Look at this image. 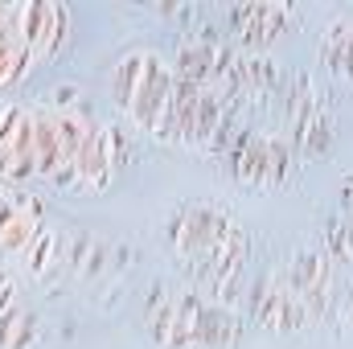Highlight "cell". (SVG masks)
I'll return each mask as SVG.
<instances>
[{
    "label": "cell",
    "instance_id": "7a4b0ae2",
    "mask_svg": "<svg viewBox=\"0 0 353 349\" xmlns=\"http://www.w3.org/2000/svg\"><path fill=\"white\" fill-rule=\"evenodd\" d=\"M140 321L157 349H234L247 333L234 308L214 304L173 279H157L148 288Z\"/></svg>",
    "mask_w": 353,
    "mask_h": 349
},
{
    "label": "cell",
    "instance_id": "277c9868",
    "mask_svg": "<svg viewBox=\"0 0 353 349\" xmlns=\"http://www.w3.org/2000/svg\"><path fill=\"white\" fill-rule=\"evenodd\" d=\"M275 115H279L283 140L296 157L321 161V157L333 152V144H337V107H333V94L321 87L316 74H308V70L283 74Z\"/></svg>",
    "mask_w": 353,
    "mask_h": 349
},
{
    "label": "cell",
    "instance_id": "4fadbf2b",
    "mask_svg": "<svg viewBox=\"0 0 353 349\" xmlns=\"http://www.w3.org/2000/svg\"><path fill=\"white\" fill-rule=\"evenodd\" d=\"M74 235L70 226L46 222L41 235L33 239V247L21 255V271L37 283V288H58L62 275H70V259H74Z\"/></svg>",
    "mask_w": 353,
    "mask_h": 349
},
{
    "label": "cell",
    "instance_id": "8fae6325",
    "mask_svg": "<svg viewBox=\"0 0 353 349\" xmlns=\"http://www.w3.org/2000/svg\"><path fill=\"white\" fill-rule=\"evenodd\" d=\"M288 283H292V292L308 304V312H312V321H321L329 308H333V300H337V263H329L321 255V247H296L288 263H283V271H279Z\"/></svg>",
    "mask_w": 353,
    "mask_h": 349
},
{
    "label": "cell",
    "instance_id": "9a60e30c",
    "mask_svg": "<svg viewBox=\"0 0 353 349\" xmlns=\"http://www.w3.org/2000/svg\"><path fill=\"white\" fill-rule=\"evenodd\" d=\"M41 341H46V329L29 304H12L0 317V349H41Z\"/></svg>",
    "mask_w": 353,
    "mask_h": 349
},
{
    "label": "cell",
    "instance_id": "8992f818",
    "mask_svg": "<svg viewBox=\"0 0 353 349\" xmlns=\"http://www.w3.org/2000/svg\"><path fill=\"white\" fill-rule=\"evenodd\" d=\"M8 21H12V33L25 50V62L29 70L54 62L66 41H70V29H74V12L62 4V0H25V4H8Z\"/></svg>",
    "mask_w": 353,
    "mask_h": 349
},
{
    "label": "cell",
    "instance_id": "e0dca14e",
    "mask_svg": "<svg viewBox=\"0 0 353 349\" xmlns=\"http://www.w3.org/2000/svg\"><path fill=\"white\" fill-rule=\"evenodd\" d=\"M33 70H29V62H25V50H21V41H17V33H12V21H4L0 25V87H17V83H25Z\"/></svg>",
    "mask_w": 353,
    "mask_h": 349
},
{
    "label": "cell",
    "instance_id": "6da1fadb",
    "mask_svg": "<svg viewBox=\"0 0 353 349\" xmlns=\"http://www.w3.org/2000/svg\"><path fill=\"white\" fill-rule=\"evenodd\" d=\"M165 251L193 292L234 308L251 259L247 222L218 201H181L165 218Z\"/></svg>",
    "mask_w": 353,
    "mask_h": 349
},
{
    "label": "cell",
    "instance_id": "30bf717a",
    "mask_svg": "<svg viewBox=\"0 0 353 349\" xmlns=\"http://www.w3.org/2000/svg\"><path fill=\"white\" fill-rule=\"evenodd\" d=\"M46 222H50V210L37 193L17 189V185L0 189V263L21 259Z\"/></svg>",
    "mask_w": 353,
    "mask_h": 349
},
{
    "label": "cell",
    "instance_id": "5b68a950",
    "mask_svg": "<svg viewBox=\"0 0 353 349\" xmlns=\"http://www.w3.org/2000/svg\"><path fill=\"white\" fill-rule=\"evenodd\" d=\"M218 157H222L226 181L239 189L271 193V189L292 185V177H296V152L288 148V140L271 136V132H255V128L230 132L226 144L218 148Z\"/></svg>",
    "mask_w": 353,
    "mask_h": 349
},
{
    "label": "cell",
    "instance_id": "2e32d148",
    "mask_svg": "<svg viewBox=\"0 0 353 349\" xmlns=\"http://www.w3.org/2000/svg\"><path fill=\"white\" fill-rule=\"evenodd\" d=\"M316 239H321V255L329 263H353V218H345L341 210L321 222Z\"/></svg>",
    "mask_w": 353,
    "mask_h": 349
},
{
    "label": "cell",
    "instance_id": "ac0fdd59",
    "mask_svg": "<svg viewBox=\"0 0 353 349\" xmlns=\"http://www.w3.org/2000/svg\"><path fill=\"white\" fill-rule=\"evenodd\" d=\"M341 214H345V218H353V169L341 177Z\"/></svg>",
    "mask_w": 353,
    "mask_h": 349
},
{
    "label": "cell",
    "instance_id": "3957f363",
    "mask_svg": "<svg viewBox=\"0 0 353 349\" xmlns=\"http://www.w3.org/2000/svg\"><path fill=\"white\" fill-rule=\"evenodd\" d=\"M173 62L152 46H132L111 66V103L119 107V115L136 132H144L152 140H157V128H161L165 107L173 99Z\"/></svg>",
    "mask_w": 353,
    "mask_h": 349
},
{
    "label": "cell",
    "instance_id": "7c38bea8",
    "mask_svg": "<svg viewBox=\"0 0 353 349\" xmlns=\"http://www.w3.org/2000/svg\"><path fill=\"white\" fill-rule=\"evenodd\" d=\"M251 321L259 329H271V333H300L312 325V312L279 271H267L251 288Z\"/></svg>",
    "mask_w": 353,
    "mask_h": 349
},
{
    "label": "cell",
    "instance_id": "d6986e66",
    "mask_svg": "<svg viewBox=\"0 0 353 349\" xmlns=\"http://www.w3.org/2000/svg\"><path fill=\"white\" fill-rule=\"evenodd\" d=\"M345 308H350V317H353V279H350V288H345Z\"/></svg>",
    "mask_w": 353,
    "mask_h": 349
},
{
    "label": "cell",
    "instance_id": "9c48e42d",
    "mask_svg": "<svg viewBox=\"0 0 353 349\" xmlns=\"http://www.w3.org/2000/svg\"><path fill=\"white\" fill-rule=\"evenodd\" d=\"M222 17H226L230 41L243 46V54H263L300 21V8L283 0H255V4H230Z\"/></svg>",
    "mask_w": 353,
    "mask_h": 349
},
{
    "label": "cell",
    "instance_id": "5bb4252c",
    "mask_svg": "<svg viewBox=\"0 0 353 349\" xmlns=\"http://www.w3.org/2000/svg\"><path fill=\"white\" fill-rule=\"evenodd\" d=\"M316 58H321V66H325L329 79H341L353 90V17H333L321 29Z\"/></svg>",
    "mask_w": 353,
    "mask_h": 349
},
{
    "label": "cell",
    "instance_id": "ba28073f",
    "mask_svg": "<svg viewBox=\"0 0 353 349\" xmlns=\"http://www.w3.org/2000/svg\"><path fill=\"white\" fill-rule=\"evenodd\" d=\"M37 177V115L29 103L0 99V185Z\"/></svg>",
    "mask_w": 353,
    "mask_h": 349
},
{
    "label": "cell",
    "instance_id": "52a82bcc",
    "mask_svg": "<svg viewBox=\"0 0 353 349\" xmlns=\"http://www.w3.org/2000/svg\"><path fill=\"white\" fill-rule=\"evenodd\" d=\"M128 161H132V136H128V128L123 123H94L87 148H83V157L74 165L70 189L87 193V197H99V193H107L119 181V173L128 169Z\"/></svg>",
    "mask_w": 353,
    "mask_h": 349
}]
</instances>
